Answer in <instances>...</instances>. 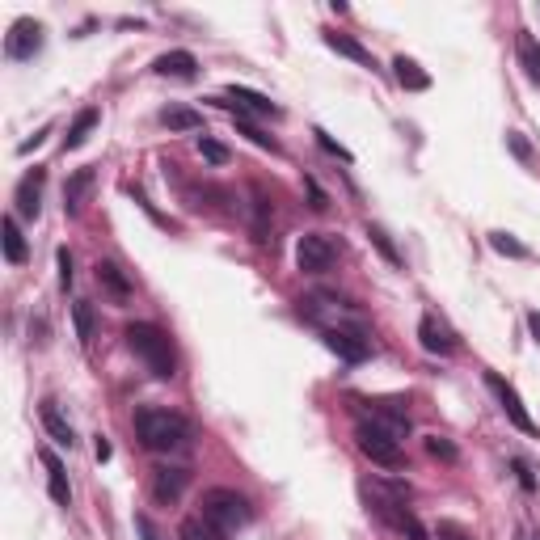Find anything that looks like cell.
Returning <instances> with one entry per match:
<instances>
[{"mask_svg":"<svg viewBox=\"0 0 540 540\" xmlns=\"http://www.w3.org/2000/svg\"><path fill=\"white\" fill-rule=\"evenodd\" d=\"M135 439H140L148 452H186L190 439H195V427H190V418L178 410L140 405V410H135Z\"/></svg>","mask_w":540,"mask_h":540,"instance_id":"1","label":"cell"},{"mask_svg":"<svg viewBox=\"0 0 540 540\" xmlns=\"http://www.w3.org/2000/svg\"><path fill=\"white\" fill-rule=\"evenodd\" d=\"M123 338L131 346V355L140 359L157 380H173V376H178V355H173V342H169V334L161 330V325L131 321L127 330H123Z\"/></svg>","mask_w":540,"mask_h":540,"instance_id":"2","label":"cell"},{"mask_svg":"<svg viewBox=\"0 0 540 540\" xmlns=\"http://www.w3.org/2000/svg\"><path fill=\"white\" fill-rule=\"evenodd\" d=\"M359 494H363V503H368V511L376 519H384L389 528H405V519H410V481H397V477H368V481H359Z\"/></svg>","mask_w":540,"mask_h":540,"instance_id":"3","label":"cell"},{"mask_svg":"<svg viewBox=\"0 0 540 540\" xmlns=\"http://www.w3.org/2000/svg\"><path fill=\"white\" fill-rule=\"evenodd\" d=\"M199 515H203V519H207V524L216 528V532L233 536L237 528H245L249 519H254V507H249V498H245V494L228 490V486H216V490H207V494H203Z\"/></svg>","mask_w":540,"mask_h":540,"instance_id":"4","label":"cell"},{"mask_svg":"<svg viewBox=\"0 0 540 540\" xmlns=\"http://www.w3.org/2000/svg\"><path fill=\"white\" fill-rule=\"evenodd\" d=\"M300 317L321 325V330H338V325H368L351 300H342L334 292H313L308 300H300Z\"/></svg>","mask_w":540,"mask_h":540,"instance_id":"5","label":"cell"},{"mask_svg":"<svg viewBox=\"0 0 540 540\" xmlns=\"http://www.w3.org/2000/svg\"><path fill=\"white\" fill-rule=\"evenodd\" d=\"M355 443H359V452L380 469H401L405 465L401 439H393L389 431H380V427H372V422H363V418L355 422Z\"/></svg>","mask_w":540,"mask_h":540,"instance_id":"6","label":"cell"},{"mask_svg":"<svg viewBox=\"0 0 540 540\" xmlns=\"http://www.w3.org/2000/svg\"><path fill=\"white\" fill-rule=\"evenodd\" d=\"M355 405H359V418L363 422H372V427H380V431H389L393 439H405L410 435V410H405L401 401H384V397H355Z\"/></svg>","mask_w":540,"mask_h":540,"instance_id":"7","label":"cell"},{"mask_svg":"<svg viewBox=\"0 0 540 540\" xmlns=\"http://www.w3.org/2000/svg\"><path fill=\"white\" fill-rule=\"evenodd\" d=\"M325 346L342 359V363H363L372 355V334L368 325H338V330H321Z\"/></svg>","mask_w":540,"mask_h":540,"instance_id":"8","label":"cell"},{"mask_svg":"<svg viewBox=\"0 0 540 540\" xmlns=\"http://www.w3.org/2000/svg\"><path fill=\"white\" fill-rule=\"evenodd\" d=\"M486 389L498 397V405H503V414H507V422H511L515 431H524V435H540L536 418L528 414V405L519 401V393H515V384H511V380H503L498 372H486Z\"/></svg>","mask_w":540,"mask_h":540,"instance_id":"9","label":"cell"},{"mask_svg":"<svg viewBox=\"0 0 540 540\" xmlns=\"http://www.w3.org/2000/svg\"><path fill=\"white\" fill-rule=\"evenodd\" d=\"M43 43H47L43 22H34V17H17V22L9 26V34H5V55L17 60V64H26V60H34V55L43 51Z\"/></svg>","mask_w":540,"mask_h":540,"instance_id":"10","label":"cell"},{"mask_svg":"<svg viewBox=\"0 0 540 540\" xmlns=\"http://www.w3.org/2000/svg\"><path fill=\"white\" fill-rule=\"evenodd\" d=\"M338 258V245L334 237H325V233H304L296 241V266L304 270V275H325V270L334 266Z\"/></svg>","mask_w":540,"mask_h":540,"instance_id":"11","label":"cell"},{"mask_svg":"<svg viewBox=\"0 0 540 540\" xmlns=\"http://www.w3.org/2000/svg\"><path fill=\"white\" fill-rule=\"evenodd\" d=\"M43 186H47V169H43V165L26 169V178L17 182V190H13V211H17L22 220H38V216H43Z\"/></svg>","mask_w":540,"mask_h":540,"instance_id":"12","label":"cell"},{"mask_svg":"<svg viewBox=\"0 0 540 540\" xmlns=\"http://www.w3.org/2000/svg\"><path fill=\"white\" fill-rule=\"evenodd\" d=\"M418 342H422V351L427 355H456L460 351V338L448 321H443L439 313H422L418 321Z\"/></svg>","mask_w":540,"mask_h":540,"instance_id":"13","label":"cell"},{"mask_svg":"<svg viewBox=\"0 0 540 540\" xmlns=\"http://www.w3.org/2000/svg\"><path fill=\"white\" fill-rule=\"evenodd\" d=\"M220 106H233L237 114H262V119H279V114H283L275 102L266 98V93H258V89H245V85H228Z\"/></svg>","mask_w":540,"mask_h":540,"instance_id":"14","label":"cell"},{"mask_svg":"<svg viewBox=\"0 0 540 540\" xmlns=\"http://www.w3.org/2000/svg\"><path fill=\"white\" fill-rule=\"evenodd\" d=\"M186 486H190L186 469H173V465L152 469V503H157V507H173L186 494Z\"/></svg>","mask_w":540,"mask_h":540,"instance_id":"15","label":"cell"},{"mask_svg":"<svg viewBox=\"0 0 540 540\" xmlns=\"http://www.w3.org/2000/svg\"><path fill=\"white\" fill-rule=\"evenodd\" d=\"M93 182H98V169L85 165V169H76L72 178L64 182V216H81L85 203H89V190Z\"/></svg>","mask_w":540,"mask_h":540,"instance_id":"16","label":"cell"},{"mask_svg":"<svg viewBox=\"0 0 540 540\" xmlns=\"http://www.w3.org/2000/svg\"><path fill=\"white\" fill-rule=\"evenodd\" d=\"M152 72L169 76V81H195V76H199V60L190 51H165V55L152 60Z\"/></svg>","mask_w":540,"mask_h":540,"instance_id":"17","label":"cell"},{"mask_svg":"<svg viewBox=\"0 0 540 540\" xmlns=\"http://www.w3.org/2000/svg\"><path fill=\"white\" fill-rule=\"evenodd\" d=\"M321 43L330 47V51H338V55H346V60H355L359 68H372L376 72V55L359 43V38H351V34H338V30H321Z\"/></svg>","mask_w":540,"mask_h":540,"instance_id":"18","label":"cell"},{"mask_svg":"<svg viewBox=\"0 0 540 540\" xmlns=\"http://www.w3.org/2000/svg\"><path fill=\"white\" fill-rule=\"evenodd\" d=\"M38 418H43L47 435H51L55 443H60V448H76V431H72V422L64 418V410H60V405H55L51 397H47L43 405H38Z\"/></svg>","mask_w":540,"mask_h":540,"instance_id":"19","label":"cell"},{"mask_svg":"<svg viewBox=\"0 0 540 540\" xmlns=\"http://www.w3.org/2000/svg\"><path fill=\"white\" fill-rule=\"evenodd\" d=\"M38 460H43V469H47V494H51L60 507H68V503H72V486H68V473H64V465H60V456L43 448V452H38Z\"/></svg>","mask_w":540,"mask_h":540,"instance_id":"20","label":"cell"},{"mask_svg":"<svg viewBox=\"0 0 540 540\" xmlns=\"http://www.w3.org/2000/svg\"><path fill=\"white\" fill-rule=\"evenodd\" d=\"M93 270H98V283L106 287V296L114 300V304H127L131 300V279L123 275V266L119 262H98V266H93Z\"/></svg>","mask_w":540,"mask_h":540,"instance_id":"21","label":"cell"},{"mask_svg":"<svg viewBox=\"0 0 540 540\" xmlns=\"http://www.w3.org/2000/svg\"><path fill=\"white\" fill-rule=\"evenodd\" d=\"M515 55H519V68H524V76L540 89V38L528 34V30H515Z\"/></svg>","mask_w":540,"mask_h":540,"instance_id":"22","label":"cell"},{"mask_svg":"<svg viewBox=\"0 0 540 540\" xmlns=\"http://www.w3.org/2000/svg\"><path fill=\"white\" fill-rule=\"evenodd\" d=\"M0 245H5V262L9 266H22L26 262V237H22V228H17V216H5L0 220Z\"/></svg>","mask_w":540,"mask_h":540,"instance_id":"23","label":"cell"},{"mask_svg":"<svg viewBox=\"0 0 540 540\" xmlns=\"http://www.w3.org/2000/svg\"><path fill=\"white\" fill-rule=\"evenodd\" d=\"M393 76H397V85H401V89H410V93L431 89V76L422 72V64L410 60V55H397V60H393Z\"/></svg>","mask_w":540,"mask_h":540,"instance_id":"24","label":"cell"},{"mask_svg":"<svg viewBox=\"0 0 540 540\" xmlns=\"http://www.w3.org/2000/svg\"><path fill=\"white\" fill-rule=\"evenodd\" d=\"M98 119H102V114H98V106H85L81 114H76V119H72V127H68V135H64V152H76V148H81V144L89 140V131L98 127Z\"/></svg>","mask_w":540,"mask_h":540,"instance_id":"25","label":"cell"},{"mask_svg":"<svg viewBox=\"0 0 540 540\" xmlns=\"http://www.w3.org/2000/svg\"><path fill=\"white\" fill-rule=\"evenodd\" d=\"M161 123L169 131H203V114L186 110V106H169V110H161Z\"/></svg>","mask_w":540,"mask_h":540,"instance_id":"26","label":"cell"},{"mask_svg":"<svg viewBox=\"0 0 540 540\" xmlns=\"http://www.w3.org/2000/svg\"><path fill=\"white\" fill-rule=\"evenodd\" d=\"M72 325H76V342L89 346L93 342V330H98V317H93V304L89 300H76L72 304Z\"/></svg>","mask_w":540,"mask_h":540,"instance_id":"27","label":"cell"},{"mask_svg":"<svg viewBox=\"0 0 540 540\" xmlns=\"http://www.w3.org/2000/svg\"><path fill=\"white\" fill-rule=\"evenodd\" d=\"M178 540H228V536L211 528L203 515H190V519H182V528H178Z\"/></svg>","mask_w":540,"mask_h":540,"instance_id":"28","label":"cell"},{"mask_svg":"<svg viewBox=\"0 0 540 540\" xmlns=\"http://www.w3.org/2000/svg\"><path fill=\"white\" fill-rule=\"evenodd\" d=\"M490 249H494V254H503V258H532V249L524 241H515L511 233H503V228L490 233Z\"/></svg>","mask_w":540,"mask_h":540,"instance_id":"29","label":"cell"},{"mask_svg":"<svg viewBox=\"0 0 540 540\" xmlns=\"http://www.w3.org/2000/svg\"><path fill=\"white\" fill-rule=\"evenodd\" d=\"M368 237H372V245L380 249V258L389 262V266H401V254H397V245H393V237L384 233L380 224H368Z\"/></svg>","mask_w":540,"mask_h":540,"instance_id":"30","label":"cell"},{"mask_svg":"<svg viewBox=\"0 0 540 540\" xmlns=\"http://www.w3.org/2000/svg\"><path fill=\"white\" fill-rule=\"evenodd\" d=\"M313 140H317V148H321V152H330V157H338L342 165H351V161H355V157H351V148H342V144H338L325 127H313Z\"/></svg>","mask_w":540,"mask_h":540,"instance_id":"31","label":"cell"},{"mask_svg":"<svg viewBox=\"0 0 540 540\" xmlns=\"http://www.w3.org/2000/svg\"><path fill=\"white\" fill-rule=\"evenodd\" d=\"M233 123H237V131H241V135H249V140H254L258 148H266V152H279V144L270 140V135H266L262 127H254V123H249L245 114H237V110H233Z\"/></svg>","mask_w":540,"mask_h":540,"instance_id":"32","label":"cell"},{"mask_svg":"<svg viewBox=\"0 0 540 540\" xmlns=\"http://www.w3.org/2000/svg\"><path fill=\"white\" fill-rule=\"evenodd\" d=\"M427 452L435 456V460H448V465H456V443L452 439H443V435H427Z\"/></svg>","mask_w":540,"mask_h":540,"instance_id":"33","label":"cell"},{"mask_svg":"<svg viewBox=\"0 0 540 540\" xmlns=\"http://www.w3.org/2000/svg\"><path fill=\"white\" fill-rule=\"evenodd\" d=\"M199 152H203L211 165H224V161H228V148H224L220 140H211V135H199Z\"/></svg>","mask_w":540,"mask_h":540,"instance_id":"34","label":"cell"},{"mask_svg":"<svg viewBox=\"0 0 540 540\" xmlns=\"http://www.w3.org/2000/svg\"><path fill=\"white\" fill-rule=\"evenodd\" d=\"M511 469H515V477H519V486H524L528 494H536V473H532V465H528V460H511Z\"/></svg>","mask_w":540,"mask_h":540,"instance_id":"35","label":"cell"},{"mask_svg":"<svg viewBox=\"0 0 540 540\" xmlns=\"http://www.w3.org/2000/svg\"><path fill=\"white\" fill-rule=\"evenodd\" d=\"M435 540H473L460 524H452V519H439V528H435Z\"/></svg>","mask_w":540,"mask_h":540,"instance_id":"36","label":"cell"},{"mask_svg":"<svg viewBox=\"0 0 540 540\" xmlns=\"http://www.w3.org/2000/svg\"><path fill=\"white\" fill-rule=\"evenodd\" d=\"M304 190H308V207H313V211H325V207H330V199H325V190L317 186V178H304Z\"/></svg>","mask_w":540,"mask_h":540,"instance_id":"37","label":"cell"},{"mask_svg":"<svg viewBox=\"0 0 540 540\" xmlns=\"http://www.w3.org/2000/svg\"><path fill=\"white\" fill-rule=\"evenodd\" d=\"M507 144H511V152H515L519 161H532V144H528L519 131H507Z\"/></svg>","mask_w":540,"mask_h":540,"instance_id":"38","label":"cell"},{"mask_svg":"<svg viewBox=\"0 0 540 540\" xmlns=\"http://www.w3.org/2000/svg\"><path fill=\"white\" fill-rule=\"evenodd\" d=\"M55 262H60V287H64V292H68V287H72V254H68V249H60V254H55Z\"/></svg>","mask_w":540,"mask_h":540,"instance_id":"39","label":"cell"},{"mask_svg":"<svg viewBox=\"0 0 540 540\" xmlns=\"http://www.w3.org/2000/svg\"><path fill=\"white\" fill-rule=\"evenodd\" d=\"M135 532H140V540H161L157 524H152V519H148V515H135Z\"/></svg>","mask_w":540,"mask_h":540,"instance_id":"40","label":"cell"},{"mask_svg":"<svg viewBox=\"0 0 540 540\" xmlns=\"http://www.w3.org/2000/svg\"><path fill=\"white\" fill-rule=\"evenodd\" d=\"M524 321H528V334H532V342L540 346V308H528V317H524Z\"/></svg>","mask_w":540,"mask_h":540,"instance_id":"41","label":"cell"},{"mask_svg":"<svg viewBox=\"0 0 540 540\" xmlns=\"http://www.w3.org/2000/svg\"><path fill=\"white\" fill-rule=\"evenodd\" d=\"M47 135H51V127H43V131H38V135H34V140H26V144H17V152H22V157H26V152H30V148H38V144H43V140H47Z\"/></svg>","mask_w":540,"mask_h":540,"instance_id":"42","label":"cell"},{"mask_svg":"<svg viewBox=\"0 0 540 540\" xmlns=\"http://www.w3.org/2000/svg\"><path fill=\"white\" fill-rule=\"evenodd\" d=\"M93 456H98V460H110V443L98 435V443H93Z\"/></svg>","mask_w":540,"mask_h":540,"instance_id":"43","label":"cell"},{"mask_svg":"<svg viewBox=\"0 0 540 540\" xmlns=\"http://www.w3.org/2000/svg\"><path fill=\"white\" fill-rule=\"evenodd\" d=\"M536 540H540V536H536Z\"/></svg>","mask_w":540,"mask_h":540,"instance_id":"44","label":"cell"}]
</instances>
